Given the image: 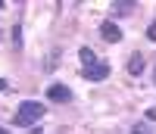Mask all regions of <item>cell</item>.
Wrapping results in <instances>:
<instances>
[{
  "label": "cell",
  "instance_id": "obj_14",
  "mask_svg": "<svg viewBox=\"0 0 156 134\" xmlns=\"http://www.w3.org/2000/svg\"><path fill=\"white\" fill-rule=\"evenodd\" d=\"M153 84H156V65H153Z\"/></svg>",
  "mask_w": 156,
  "mask_h": 134
},
{
  "label": "cell",
  "instance_id": "obj_7",
  "mask_svg": "<svg viewBox=\"0 0 156 134\" xmlns=\"http://www.w3.org/2000/svg\"><path fill=\"white\" fill-rule=\"evenodd\" d=\"M59 59H62V50H59V47H53V50L47 53V59H44V69H47V72H53L56 65H59Z\"/></svg>",
  "mask_w": 156,
  "mask_h": 134
},
{
  "label": "cell",
  "instance_id": "obj_3",
  "mask_svg": "<svg viewBox=\"0 0 156 134\" xmlns=\"http://www.w3.org/2000/svg\"><path fill=\"white\" fill-rule=\"evenodd\" d=\"M47 100H50V103H72V100H75V93H72V87H66V84H59V81H56V84H50V87H47Z\"/></svg>",
  "mask_w": 156,
  "mask_h": 134
},
{
  "label": "cell",
  "instance_id": "obj_13",
  "mask_svg": "<svg viewBox=\"0 0 156 134\" xmlns=\"http://www.w3.org/2000/svg\"><path fill=\"white\" fill-rule=\"evenodd\" d=\"M28 134H44V131H41V128H37V125H34V128H28Z\"/></svg>",
  "mask_w": 156,
  "mask_h": 134
},
{
  "label": "cell",
  "instance_id": "obj_5",
  "mask_svg": "<svg viewBox=\"0 0 156 134\" xmlns=\"http://www.w3.org/2000/svg\"><path fill=\"white\" fill-rule=\"evenodd\" d=\"M144 65H147V62H144V53H137V50H134V53H131V59H128V75L137 78L140 72H144Z\"/></svg>",
  "mask_w": 156,
  "mask_h": 134
},
{
  "label": "cell",
  "instance_id": "obj_11",
  "mask_svg": "<svg viewBox=\"0 0 156 134\" xmlns=\"http://www.w3.org/2000/svg\"><path fill=\"white\" fill-rule=\"evenodd\" d=\"M147 37H150V41H156V22L147 25Z\"/></svg>",
  "mask_w": 156,
  "mask_h": 134
},
{
  "label": "cell",
  "instance_id": "obj_8",
  "mask_svg": "<svg viewBox=\"0 0 156 134\" xmlns=\"http://www.w3.org/2000/svg\"><path fill=\"white\" fill-rule=\"evenodd\" d=\"M12 50H16V53H22V22H16V25H12Z\"/></svg>",
  "mask_w": 156,
  "mask_h": 134
},
{
  "label": "cell",
  "instance_id": "obj_10",
  "mask_svg": "<svg viewBox=\"0 0 156 134\" xmlns=\"http://www.w3.org/2000/svg\"><path fill=\"white\" fill-rule=\"evenodd\" d=\"M144 122H156V106H150V109L144 112Z\"/></svg>",
  "mask_w": 156,
  "mask_h": 134
},
{
  "label": "cell",
  "instance_id": "obj_9",
  "mask_svg": "<svg viewBox=\"0 0 156 134\" xmlns=\"http://www.w3.org/2000/svg\"><path fill=\"white\" fill-rule=\"evenodd\" d=\"M131 134H153V128H150V122H134L131 128H128Z\"/></svg>",
  "mask_w": 156,
  "mask_h": 134
},
{
  "label": "cell",
  "instance_id": "obj_12",
  "mask_svg": "<svg viewBox=\"0 0 156 134\" xmlns=\"http://www.w3.org/2000/svg\"><path fill=\"white\" fill-rule=\"evenodd\" d=\"M9 87V81H6V78H0V90H6Z\"/></svg>",
  "mask_w": 156,
  "mask_h": 134
},
{
  "label": "cell",
  "instance_id": "obj_15",
  "mask_svg": "<svg viewBox=\"0 0 156 134\" xmlns=\"http://www.w3.org/2000/svg\"><path fill=\"white\" fill-rule=\"evenodd\" d=\"M0 134H9V131H6V128H0Z\"/></svg>",
  "mask_w": 156,
  "mask_h": 134
},
{
  "label": "cell",
  "instance_id": "obj_4",
  "mask_svg": "<svg viewBox=\"0 0 156 134\" xmlns=\"http://www.w3.org/2000/svg\"><path fill=\"white\" fill-rule=\"evenodd\" d=\"M100 37H103L106 44H122L125 34H122V28H119L112 19H106V22H100Z\"/></svg>",
  "mask_w": 156,
  "mask_h": 134
},
{
  "label": "cell",
  "instance_id": "obj_6",
  "mask_svg": "<svg viewBox=\"0 0 156 134\" xmlns=\"http://www.w3.org/2000/svg\"><path fill=\"white\" fill-rule=\"evenodd\" d=\"M134 9H137L134 0H115V3H112V12H115V16H131Z\"/></svg>",
  "mask_w": 156,
  "mask_h": 134
},
{
  "label": "cell",
  "instance_id": "obj_1",
  "mask_svg": "<svg viewBox=\"0 0 156 134\" xmlns=\"http://www.w3.org/2000/svg\"><path fill=\"white\" fill-rule=\"evenodd\" d=\"M78 59H81V78H87V81H106L109 78V62L100 59L90 47H81L78 50Z\"/></svg>",
  "mask_w": 156,
  "mask_h": 134
},
{
  "label": "cell",
  "instance_id": "obj_2",
  "mask_svg": "<svg viewBox=\"0 0 156 134\" xmlns=\"http://www.w3.org/2000/svg\"><path fill=\"white\" fill-rule=\"evenodd\" d=\"M44 115H47V106H44V103H37V100H22L19 109H16V115H12V125H19V128H34Z\"/></svg>",
  "mask_w": 156,
  "mask_h": 134
}]
</instances>
